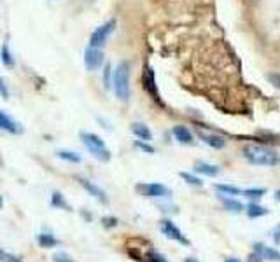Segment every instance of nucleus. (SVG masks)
<instances>
[{
    "label": "nucleus",
    "mask_w": 280,
    "mask_h": 262,
    "mask_svg": "<svg viewBox=\"0 0 280 262\" xmlns=\"http://www.w3.org/2000/svg\"><path fill=\"white\" fill-rule=\"evenodd\" d=\"M102 63H104V53H102V49L91 47V45H89V47L84 51V65H86V68H88L89 72H95V70H98V68L102 67Z\"/></svg>",
    "instance_id": "obj_7"
},
{
    "label": "nucleus",
    "mask_w": 280,
    "mask_h": 262,
    "mask_svg": "<svg viewBox=\"0 0 280 262\" xmlns=\"http://www.w3.org/2000/svg\"><path fill=\"white\" fill-rule=\"evenodd\" d=\"M37 243H39L42 248H53V246L58 245V240H56L53 234L42 233V234H39V236H37Z\"/></svg>",
    "instance_id": "obj_19"
},
{
    "label": "nucleus",
    "mask_w": 280,
    "mask_h": 262,
    "mask_svg": "<svg viewBox=\"0 0 280 262\" xmlns=\"http://www.w3.org/2000/svg\"><path fill=\"white\" fill-rule=\"evenodd\" d=\"M0 96H2L4 100L9 98V89H7V86H6V82H4L2 77H0Z\"/></svg>",
    "instance_id": "obj_31"
},
{
    "label": "nucleus",
    "mask_w": 280,
    "mask_h": 262,
    "mask_svg": "<svg viewBox=\"0 0 280 262\" xmlns=\"http://www.w3.org/2000/svg\"><path fill=\"white\" fill-rule=\"evenodd\" d=\"M275 199H277V201H280V189H278L277 192H275Z\"/></svg>",
    "instance_id": "obj_36"
},
{
    "label": "nucleus",
    "mask_w": 280,
    "mask_h": 262,
    "mask_svg": "<svg viewBox=\"0 0 280 262\" xmlns=\"http://www.w3.org/2000/svg\"><path fill=\"white\" fill-rule=\"evenodd\" d=\"M140 260H144V262H168L163 255H161L160 252H154V250H149V252H146L142 257H140Z\"/></svg>",
    "instance_id": "obj_23"
},
{
    "label": "nucleus",
    "mask_w": 280,
    "mask_h": 262,
    "mask_svg": "<svg viewBox=\"0 0 280 262\" xmlns=\"http://www.w3.org/2000/svg\"><path fill=\"white\" fill-rule=\"evenodd\" d=\"M245 212H247V215L251 219H259V217H264V215H268V210L264 206H261V204H256V203H251L247 208H245Z\"/></svg>",
    "instance_id": "obj_18"
},
{
    "label": "nucleus",
    "mask_w": 280,
    "mask_h": 262,
    "mask_svg": "<svg viewBox=\"0 0 280 262\" xmlns=\"http://www.w3.org/2000/svg\"><path fill=\"white\" fill-rule=\"evenodd\" d=\"M135 147L142 150V152L154 154V147H153V145H149V143H147V142H144V140H137V142H135Z\"/></svg>",
    "instance_id": "obj_26"
},
{
    "label": "nucleus",
    "mask_w": 280,
    "mask_h": 262,
    "mask_svg": "<svg viewBox=\"0 0 280 262\" xmlns=\"http://www.w3.org/2000/svg\"><path fill=\"white\" fill-rule=\"evenodd\" d=\"M160 229H161V233H163L166 238H170V240L180 243V245H184V246L189 245V240L184 236L182 231H180L179 227H177L175 224L172 222V220H161V222H160Z\"/></svg>",
    "instance_id": "obj_6"
},
{
    "label": "nucleus",
    "mask_w": 280,
    "mask_h": 262,
    "mask_svg": "<svg viewBox=\"0 0 280 262\" xmlns=\"http://www.w3.org/2000/svg\"><path fill=\"white\" fill-rule=\"evenodd\" d=\"M131 131H133V135L137 136V138L144 140V142H149V140H153V133H151L149 128H147L146 124H142V123H133V124H131Z\"/></svg>",
    "instance_id": "obj_14"
},
{
    "label": "nucleus",
    "mask_w": 280,
    "mask_h": 262,
    "mask_svg": "<svg viewBox=\"0 0 280 262\" xmlns=\"http://www.w3.org/2000/svg\"><path fill=\"white\" fill-rule=\"evenodd\" d=\"M224 262H242L240 259H235V257H228V259H226Z\"/></svg>",
    "instance_id": "obj_35"
},
{
    "label": "nucleus",
    "mask_w": 280,
    "mask_h": 262,
    "mask_svg": "<svg viewBox=\"0 0 280 262\" xmlns=\"http://www.w3.org/2000/svg\"><path fill=\"white\" fill-rule=\"evenodd\" d=\"M273 241L277 243V245H280V224L273 229Z\"/></svg>",
    "instance_id": "obj_33"
},
{
    "label": "nucleus",
    "mask_w": 280,
    "mask_h": 262,
    "mask_svg": "<svg viewBox=\"0 0 280 262\" xmlns=\"http://www.w3.org/2000/svg\"><path fill=\"white\" fill-rule=\"evenodd\" d=\"M112 87H114L116 96L121 101H126L130 98V67L128 63H119L112 75Z\"/></svg>",
    "instance_id": "obj_2"
},
{
    "label": "nucleus",
    "mask_w": 280,
    "mask_h": 262,
    "mask_svg": "<svg viewBox=\"0 0 280 262\" xmlns=\"http://www.w3.org/2000/svg\"><path fill=\"white\" fill-rule=\"evenodd\" d=\"M0 130L11 133V135H20V133H23L21 124L18 121H14L13 117L7 116L4 110H0Z\"/></svg>",
    "instance_id": "obj_8"
},
{
    "label": "nucleus",
    "mask_w": 280,
    "mask_h": 262,
    "mask_svg": "<svg viewBox=\"0 0 280 262\" xmlns=\"http://www.w3.org/2000/svg\"><path fill=\"white\" fill-rule=\"evenodd\" d=\"M173 136H175L177 142L180 143H188V145H191V143H195V138H193V133L188 130L186 126H175L172 130Z\"/></svg>",
    "instance_id": "obj_12"
},
{
    "label": "nucleus",
    "mask_w": 280,
    "mask_h": 262,
    "mask_svg": "<svg viewBox=\"0 0 280 262\" xmlns=\"http://www.w3.org/2000/svg\"><path fill=\"white\" fill-rule=\"evenodd\" d=\"M102 224H104L107 229H111V227L117 226V219L116 217H104V219H102Z\"/></svg>",
    "instance_id": "obj_30"
},
{
    "label": "nucleus",
    "mask_w": 280,
    "mask_h": 262,
    "mask_svg": "<svg viewBox=\"0 0 280 262\" xmlns=\"http://www.w3.org/2000/svg\"><path fill=\"white\" fill-rule=\"evenodd\" d=\"M114 28H116L114 20H111V21L104 23L102 26H98V28L91 33V37H89V45H91V47L102 49L105 45V42H107V39L111 37V33L114 32Z\"/></svg>",
    "instance_id": "obj_4"
},
{
    "label": "nucleus",
    "mask_w": 280,
    "mask_h": 262,
    "mask_svg": "<svg viewBox=\"0 0 280 262\" xmlns=\"http://www.w3.org/2000/svg\"><path fill=\"white\" fill-rule=\"evenodd\" d=\"M215 189H217L221 194H229V196H238L242 194V191L238 187H235V185H228V184H217L215 185Z\"/></svg>",
    "instance_id": "obj_24"
},
{
    "label": "nucleus",
    "mask_w": 280,
    "mask_h": 262,
    "mask_svg": "<svg viewBox=\"0 0 280 262\" xmlns=\"http://www.w3.org/2000/svg\"><path fill=\"white\" fill-rule=\"evenodd\" d=\"M198 136H200V140H203V142H205L207 145H210L212 149H222V147L226 145V140L219 135H212V133H205L203 130H198Z\"/></svg>",
    "instance_id": "obj_10"
},
{
    "label": "nucleus",
    "mask_w": 280,
    "mask_h": 262,
    "mask_svg": "<svg viewBox=\"0 0 280 262\" xmlns=\"http://www.w3.org/2000/svg\"><path fill=\"white\" fill-rule=\"evenodd\" d=\"M264 194H266V189H263V187H252V189H244V191H242V196L249 197V199H259V197Z\"/></svg>",
    "instance_id": "obj_22"
},
{
    "label": "nucleus",
    "mask_w": 280,
    "mask_h": 262,
    "mask_svg": "<svg viewBox=\"0 0 280 262\" xmlns=\"http://www.w3.org/2000/svg\"><path fill=\"white\" fill-rule=\"evenodd\" d=\"M195 172L207 175V177H217L219 168L214 165H209V163H205V161H198V163H195Z\"/></svg>",
    "instance_id": "obj_15"
},
{
    "label": "nucleus",
    "mask_w": 280,
    "mask_h": 262,
    "mask_svg": "<svg viewBox=\"0 0 280 262\" xmlns=\"http://www.w3.org/2000/svg\"><path fill=\"white\" fill-rule=\"evenodd\" d=\"M111 72H112V67L107 63V65H105V68H104V84H105V87H107V89L112 84V82H111Z\"/></svg>",
    "instance_id": "obj_29"
},
{
    "label": "nucleus",
    "mask_w": 280,
    "mask_h": 262,
    "mask_svg": "<svg viewBox=\"0 0 280 262\" xmlns=\"http://www.w3.org/2000/svg\"><path fill=\"white\" fill-rule=\"evenodd\" d=\"M53 262H75L70 255H67L65 252H58L53 255Z\"/></svg>",
    "instance_id": "obj_28"
},
{
    "label": "nucleus",
    "mask_w": 280,
    "mask_h": 262,
    "mask_svg": "<svg viewBox=\"0 0 280 262\" xmlns=\"http://www.w3.org/2000/svg\"><path fill=\"white\" fill-rule=\"evenodd\" d=\"M51 204L53 206H56V208H62V210H67V212L70 210V204L65 201V196H63L62 192H53Z\"/></svg>",
    "instance_id": "obj_21"
},
{
    "label": "nucleus",
    "mask_w": 280,
    "mask_h": 262,
    "mask_svg": "<svg viewBox=\"0 0 280 262\" xmlns=\"http://www.w3.org/2000/svg\"><path fill=\"white\" fill-rule=\"evenodd\" d=\"M77 180H79V184H81V187H84V191H88L95 199H98L100 203H104V204L109 203V197H107V194H105L104 189H100L98 185H95L93 182L86 180V178H77Z\"/></svg>",
    "instance_id": "obj_9"
},
{
    "label": "nucleus",
    "mask_w": 280,
    "mask_h": 262,
    "mask_svg": "<svg viewBox=\"0 0 280 262\" xmlns=\"http://www.w3.org/2000/svg\"><path fill=\"white\" fill-rule=\"evenodd\" d=\"M180 178H184V180H186V182H188V184H189V185H195V187H202V185H203L202 178L195 177V175H191V173H186V172H180Z\"/></svg>",
    "instance_id": "obj_25"
},
{
    "label": "nucleus",
    "mask_w": 280,
    "mask_h": 262,
    "mask_svg": "<svg viewBox=\"0 0 280 262\" xmlns=\"http://www.w3.org/2000/svg\"><path fill=\"white\" fill-rule=\"evenodd\" d=\"M256 252L259 253L263 259L266 260H271V262H280V252L277 248H270V246L266 245H261V243H257L256 245Z\"/></svg>",
    "instance_id": "obj_11"
},
{
    "label": "nucleus",
    "mask_w": 280,
    "mask_h": 262,
    "mask_svg": "<svg viewBox=\"0 0 280 262\" xmlns=\"http://www.w3.org/2000/svg\"><path fill=\"white\" fill-rule=\"evenodd\" d=\"M144 86H146V89L149 91L151 94L154 96V100H160V96H158L156 89H154V72L151 70V68H146V74H144Z\"/></svg>",
    "instance_id": "obj_16"
},
{
    "label": "nucleus",
    "mask_w": 280,
    "mask_h": 262,
    "mask_svg": "<svg viewBox=\"0 0 280 262\" xmlns=\"http://www.w3.org/2000/svg\"><path fill=\"white\" fill-rule=\"evenodd\" d=\"M0 262H23V260H21L20 257L13 255V253L4 252V250H0Z\"/></svg>",
    "instance_id": "obj_27"
},
{
    "label": "nucleus",
    "mask_w": 280,
    "mask_h": 262,
    "mask_svg": "<svg viewBox=\"0 0 280 262\" xmlns=\"http://www.w3.org/2000/svg\"><path fill=\"white\" fill-rule=\"evenodd\" d=\"M261 259H263V257H261L257 252H254V253H251V255H249V262H263Z\"/></svg>",
    "instance_id": "obj_34"
},
{
    "label": "nucleus",
    "mask_w": 280,
    "mask_h": 262,
    "mask_svg": "<svg viewBox=\"0 0 280 262\" xmlns=\"http://www.w3.org/2000/svg\"><path fill=\"white\" fill-rule=\"evenodd\" d=\"M137 192H140L146 197H163L170 196V189L163 184H158V182H147V184H137Z\"/></svg>",
    "instance_id": "obj_5"
},
{
    "label": "nucleus",
    "mask_w": 280,
    "mask_h": 262,
    "mask_svg": "<svg viewBox=\"0 0 280 262\" xmlns=\"http://www.w3.org/2000/svg\"><path fill=\"white\" fill-rule=\"evenodd\" d=\"M184 262H198V260H196V259H193V257H189V259H186Z\"/></svg>",
    "instance_id": "obj_37"
},
{
    "label": "nucleus",
    "mask_w": 280,
    "mask_h": 262,
    "mask_svg": "<svg viewBox=\"0 0 280 262\" xmlns=\"http://www.w3.org/2000/svg\"><path fill=\"white\" fill-rule=\"evenodd\" d=\"M56 155H58L60 159H63V161H67V163H74V165H79V163L82 161L81 155H79L77 152H72V150H58Z\"/></svg>",
    "instance_id": "obj_20"
},
{
    "label": "nucleus",
    "mask_w": 280,
    "mask_h": 262,
    "mask_svg": "<svg viewBox=\"0 0 280 262\" xmlns=\"http://www.w3.org/2000/svg\"><path fill=\"white\" fill-rule=\"evenodd\" d=\"M81 140L86 145V149L91 152L93 158H97L98 161L107 163L111 159V150L107 149V145L104 143V140L100 136H97L95 133H88V131H81Z\"/></svg>",
    "instance_id": "obj_3"
},
{
    "label": "nucleus",
    "mask_w": 280,
    "mask_h": 262,
    "mask_svg": "<svg viewBox=\"0 0 280 262\" xmlns=\"http://www.w3.org/2000/svg\"><path fill=\"white\" fill-rule=\"evenodd\" d=\"M0 62H2L6 67H9V68L16 65L13 53H11V49H9V44H4L2 47H0Z\"/></svg>",
    "instance_id": "obj_17"
},
{
    "label": "nucleus",
    "mask_w": 280,
    "mask_h": 262,
    "mask_svg": "<svg viewBox=\"0 0 280 262\" xmlns=\"http://www.w3.org/2000/svg\"><path fill=\"white\" fill-rule=\"evenodd\" d=\"M219 201H221L222 206H224L226 210L233 212V214H240V212L245 210V206L240 203V201L231 199V197H226V194H219Z\"/></svg>",
    "instance_id": "obj_13"
},
{
    "label": "nucleus",
    "mask_w": 280,
    "mask_h": 262,
    "mask_svg": "<svg viewBox=\"0 0 280 262\" xmlns=\"http://www.w3.org/2000/svg\"><path fill=\"white\" fill-rule=\"evenodd\" d=\"M244 158L254 166H277L280 165V155L275 150L263 145H247L244 147Z\"/></svg>",
    "instance_id": "obj_1"
},
{
    "label": "nucleus",
    "mask_w": 280,
    "mask_h": 262,
    "mask_svg": "<svg viewBox=\"0 0 280 262\" xmlns=\"http://www.w3.org/2000/svg\"><path fill=\"white\" fill-rule=\"evenodd\" d=\"M2 204H4V201H2V196H0V208H2Z\"/></svg>",
    "instance_id": "obj_38"
},
{
    "label": "nucleus",
    "mask_w": 280,
    "mask_h": 262,
    "mask_svg": "<svg viewBox=\"0 0 280 262\" xmlns=\"http://www.w3.org/2000/svg\"><path fill=\"white\" fill-rule=\"evenodd\" d=\"M268 81L277 87V89H280V74H268Z\"/></svg>",
    "instance_id": "obj_32"
}]
</instances>
